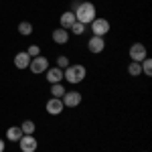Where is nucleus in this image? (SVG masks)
<instances>
[{"label":"nucleus","instance_id":"423d86ee","mask_svg":"<svg viewBox=\"0 0 152 152\" xmlns=\"http://www.w3.org/2000/svg\"><path fill=\"white\" fill-rule=\"evenodd\" d=\"M18 146H20L23 152H35L39 148V142L33 134H23V138L18 140Z\"/></svg>","mask_w":152,"mask_h":152},{"label":"nucleus","instance_id":"4468645a","mask_svg":"<svg viewBox=\"0 0 152 152\" xmlns=\"http://www.w3.org/2000/svg\"><path fill=\"white\" fill-rule=\"evenodd\" d=\"M73 23H75V14H73V10L61 14V28H71Z\"/></svg>","mask_w":152,"mask_h":152},{"label":"nucleus","instance_id":"6ab92c4d","mask_svg":"<svg viewBox=\"0 0 152 152\" xmlns=\"http://www.w3.org/2000/svg\"><path fill=\"white\" fill-rule=\"evenodd\" d=\"M128 73L132 75V77H138V75H142V69H140V63H136V61H132L128 65Z\"/></svg>","mask_w":152,"mask_h":152},{"label":"nucleus","instance_id":"5701e85b","mask_svg":"<svg viewBox=\"0 0 152 152\" xmlns=\"http://www.w3.org/2000/svg\"><path fill=\"white\" fill-rule=\"evenodd\" d=\"M4 148H6V142L0 138V152H4Z\"/></svg>","mask_w":152,"mask_h":152},{"label":"nucleus","instance_id":"0eeeda50","mask_svg":"<svg viewBox=\"0 0 152 152\" xmlns=\"http://www.w3.org/2000/svg\"><path fill=\"white\" fill-rule=\"evenodd\" d=\"M63 99V105L65 107H77V105L81 104V94L79 91H65V95L61 97Z\"/></svg>","mask_w":152,"mask_h":152},{"label":"nucleus","instance_id":"1a4fd4ad","mask_svg":"<svg viewBox=\"0 0 152 152\" xmlns=\"http://www.w3.org/2000/svg\"><path fill=\"white\" fill-rule=\"evenodd\" d=\"M87 49H89V53H94V55L102 53V51L105 49V41H104V37H91V39L87 41Z\"/></svg>","mask_w":152,"mask_h":152},{"label":"nucleus","instance_id":"2eb2a0df","mask_svg":"<svg viewBox=\"0 0 152 152\" xmlns=\"http://www.w3.org/2000/svg\"><path fill=\"white\" fill-rule=\"evenodd\" d=\"M20 130H23V134H35L37 126H35L33 120H24L23 124H20Z\"/></svg>","mask_w":152,"mask_h":152},{"label":"nucleus","instance_id":"6e6552de","mask_svg":"<svg viewBox=\"0 0 152 152\" xmlns=\"http://www.w3.org/2000/svg\"><path fill=\"white\" fill-rule=\"evenodd\" d=\"M47 112L51 116H59V114H63V110H65V105H63V99L61 97H51L47 102Z\"/></svg>","mask_w":152,"mask_h":152},{"label":"nucleus","instance_id":"ddd939ff","mask_svg":"<svg viewBox=\"0 0 152 152\" xmlns=\"http://www.w3.org/2000/svg\"><path fill=\"white\" fill-rule=\"evenodd\" d=\"M6 138L10 142H18L20 138H23V130H20V126H10V128L6 130Z\"/></svg>","mask_w":152,"mask_h":152},{"label":"nucleus","instance_id":"f8f14e48","mask_svg":"<svg viewBox=\"0 0 152 152\" xmlns=\"http://www.w3.org/2000/svg\"><path fill=\"white\" fill-rule=\"evenodd\" d=\"M14 65H16V69H26L31 65V57L26 55V51H20L14 55Z\"/></svg>","mask_w":152,"mask_h":152},{"label":"nucleus","instance_id":"4be33fe9","mask_svg":"<svg viewBox=\"0 0 152 152\" xmlns=\"http://www.w3.org/2000/svg\"><path fill=\"white\" fill-rule=\"evenodd\" d=\"M26 55L33 59V57H39L41 55V49H39V45H31V47L26 49Z\"/></svg>","mask_w":152,"mask_h":152},{"label":"nucleus","instance_id":"dca6fc26","mask_svg":"<svg viewBox=\"0 0 152 152\" xmlns=\"http://www.w3.org/2000/svg\"><path fill=\"white\" fill-rule=\"evenodd\" d=\"M140 69H142V73L146 75V77H150L152 75V59H144V61H140Z\"/></svg>","mask_w":152,"mask_h":152},{"label":"nucleus","instance_id":"412c9836","mask_svg":"<svg viewBox=\"0 0 152 152\" xmlns=\"http://www.w3.org/2000/svg\"><path fill=\"white\" fill-rule=\"evenodd\" d=\"M69 65L71 63H69V57H67V55H59L57 57V67L59 69H67Z\"/></svg>","mask_w":152,"mask_h":152},{"label":"nucleus","instance_id":"9b49d317","mask_svg":"<svg viewBox=\"0 0 152 152\" xmlns=\"http://www.w3.org/2000/svg\"><path fill=\"white\" fill-rule=\"evenodd\" d=\"M51 39H53V43H57V45H65V43L69 41V33H67V28H55L53 35H51Z\"/></svg>","mask_w":152,"mask_h":152},{"label":"nucleus","instance_id":"a211bd4d","mask_svg":"<svg viewBox=\"0 0 152 152\" xmlns=\"http://www.w3.org/2000/svg\"><path fill=\"white\" fill-rule=\"evenodd\" d=\"M18 33H20L23 37L33 35V24H31V23H26V20H23V23L18 24Z\"/></svg>","mask_w":152,"mask_h":152},{"label":"nucleus","instance_id":"20e7f679","mask_svg":"<svg viewBox=\"0 0 152 152\" xmlns=\"http://www.w3.org/2000/svg\"><path fill=\"white\" fill-rule=\"evenodd\" d=\"M91 33L94 37H104L110 33V23L107 18H94L91 20Z\"/></svg>","mask_w":152,"mask_h":152},{"label":"nucleus","instance_id":"aec40b11","mask_svg":"<svg viewBox=\"0 0 152 152\" xmlns=\"http://www.w3.org/2000/svg\"><path fill=\"white\" fill-rule=\"evenodd\" d=\"M71 33H73V35H83V33H85V24H81V23H77V20H75V23L71 24V28H69Z\"/></svg>","mask_w":152,"mask_h":152},{"label":"nucleus","instance_id":"7ed1b4c3","mask_svg":"<svg viewBox=\"0 0 152 152\" xmlns=\"http://www.w3.org/2000/svg\"><path fill=\"white\" fill-rule=\"evenodd\" d=\"M28 69L33 71L35 75H41V73H45L49 69V59L45 55H39V57H33L31 59V65H28Z\"/></svg>","mask_w":152,"mask_h":152},{"label":"nucleus","instance_id":"9d476101","mask_svg":"<svg viewBox=\"0 0 152 152\" xmlns=\"http://www.w3.org/2000/svg\"><path fill=\"white\" fill-rule=\"evenodd\" d=\"M45 75H47V81L53 85V83H61L63 79V69H59V67H49L45 71Z\"/></svg>","mask_w":152,"mask_h":152},{"label":"nucleus","instance_id":"f03ea898","mask_svg":"<svg viewBox=\"0 0 152 152\" xmlns=\"http://www.w3.org/2000/svg\"><path fill=\"white\" fill-rule=\"evenodd\" d=\"M85 75H87V69L83 67V65H69L67 69H63V77L67 79L69 83H81L85 79Z\"/></svg>","mask_w":152,"mask_h":152},{"label":"nucleus","instance_id":"39448f33","mask_svg":"<svg viewBox=\"0 0 152 152\" xmlns=\"http://www.w3.org/2000/svg\"><path fill=\"white\" fill-rule=\"evenodd\" d=\"M130 59L132 61H136V63H140L144 59L148 57V51H146V45H142V43H134L132 47H130Z\"/></svg>","mask_w":152,"mask_h":152},{"label":"nucleus","instance_id":"f3484780","mask_svg":"<svg viewBox=\"0 0 152 152\" xmlns=\"http://www.w3.org/2000/svg\"><path fill=\"white\" fill-rule=\"evenodd\" d=\"M65 91H67V89H65L61 83H53V85H51V95H53V97H63Z\"/></svg>","mask_w":152,"mask_h":152},{"label":"nucleus","instance_id":"f257e3e1","mask_svg":"<svg viewBox=\"0 0 152 152\" xmlns=\"http://www.w3.org/2000/svg\"><path fill=\"white\" fill-rule=\"evenodd\" d=\"M73 14H75V20L81 24H91V20L94 18H97L95 14V4H91V2H81L75 10H73Z\"/></svg>","mask_w":152,"mask_h":152}]
</instances>
